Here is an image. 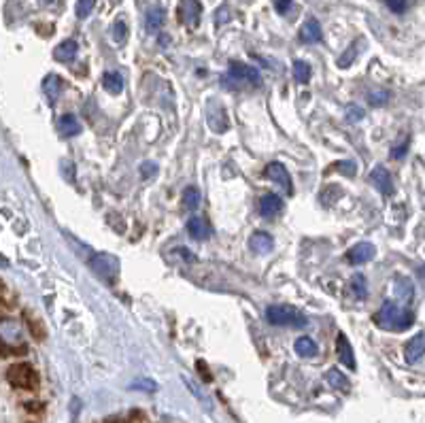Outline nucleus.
<instances>
[{
	"instance_id": "nucleus-25",
	"label": "nucleus",
	"mask_w": 425,
	"mask_h": 423,
	"mask_svg": "<svg viewBox=\"0 0 425 423\" xmlns=\"http://www.w3.org/2000/svg\"><path fill=\"white\" fill-rule=\"evenodd\" d=\"M328 383L334 387V389H338V391H349L351 389V383H349V379L338 370V368H332L330 372H328Z\"/></svg>"
},
{
	"instance_id": "nucleus-34",
	"label": "nucleus",
	"mask_w": 425,
	"mask_h": 423,
	"mask_svg": "<svg viewBox=\"0 0 425 423\" xmlns=\"http://www.w3.org/2000/svg\"><path fill=\"white\" fill-rule=\"evenodd\" d=\"M330 170H340V174H345V177H355V164L349 162V160L336 162Z\"/></svg>"
},
{
	"instance_id": "nucleus-2",
	"label": "nucleus",
	"mask_w": 425,
	"mask_h": 423,
	"mask_svg": "<svg viewBox=\"0 0 425 423\" xmlns=\"http://www.w3.org/2000/svg\"><path fill=\"white\" fill-rule=\"evenodd\" d=\"M228 83V85H234V88H241V85H247V88H260L262 85V77H260V71L249 66V64H243V62H230V68H228V75L226 79H222V83Z\"/></svg>"
},
{
	"instance_id": "nucleus-40",
	"label": "nucleus",
	"mask_w": 425,
	"mask_h": 423,
	"mask_svg": "<svg viewBox=\"0 0 425 423\" xmlns=\"http://www.w3.org/2000/svg\"><path fill=\"white\" fill-rule=\"evenodd\" d=\"M292 5H294L292 0H275V9H277L281 16H285V13L292 9Z\"/></svg>"
},
{
	"instance_id": "nucleus-9",
	"label": "nucleus",
	"mask_w": 425,
	"mask_h": 423,
	"mask_svg": "<svg viewBox=\"0 0 425 423\" xmlns=\"http://www.w3.org/2000/svg\"><path fill=\"white\" fill-rule=\"evenodd\" d=\"M206 121H208V126H210V130L212 132H226L228 130V113H226V109L224 107H220L217 102H210L208 105V109H206Z\"/></svg>"
},
{
	"instance_id": "nucleus-15",
	"label": "nucleus",
	"mask_w": 425,
	"mask_h": 423,
	"mask_svg": "<svg viewBox=\"0 0 425 423\" xmlns=\"http://www.w3.org/2000/svg\"><path fill=\"white\" fill-rule=\"evenodd\" d=\"M321 39H323V30H321V24L317 20H309L300 28V41L302 43L315 45V43H321Z\"/></svg>"
},
{
	"instance_id": "nucleus-42",
	"label": "nucleus",
	"mask_w": 425,
	"mask_h": 423,
	"mask_svg": "<svg viewBox=\"0 0 425 423\" xmlns=\"http://www.w3.org/2000/svg\"><path fill=\"white\" fill-rule=\"evenodd\" d=\"M198 370L202 372V379H204V381H210V372H208V368H204L202 362H198Z\"/></svg>"
},
{
	"instance_id": "nucleus-3",
	"label": "nucleus",
	"mask_w": 425,
	"mask_h": 423,
	"mask_svg": "<svg viewBox=\"0 0 425 423\" xmlns=\"http://www.w3.org/2000/svg\"><path fill=\"white\" fill-rule=\"evenodd\" d=\"M7 381H9L16 389H26V391H32V389L39 387V374H37V370H35L28 362L13 364V366L7 370Z\"/></svg>"
},
{
	"instance_id": "nucleus-33",
	"label": "nucleus",
	"mask_w": 425,
	"mask_h": 423,
	"mask_svg": "<svg viewBox=\"0 0 425 423\" xmlns=\"http://www.w3.org/2000/svg\"><path fill=\"white\" fill-rule=\"evenodd\" d=\"M364 117H366V111H364L359 105H349V107H347V121L357 124V121L364 119Z\"/></svg>"
},
{
	"instance_id": "nucleus-11",
	"label": "nucleus",
	"mask_w": 425,
	"mask_h": 423,
	"mask_svg": "<svg viewBox=\"0 0 425 423\" xmlns=\"http://www.w3.org/2000/svg\"><path fill=\"white\" fill-rule=\"evenodd\" d=\"M370 181L376 185V189H381L383 196H391L393 193V179L389 174V170L385 166H374L370 172Z\"/></svg>"
},
{
	"instance_id": "nucleus-29",
	"label": "nucleus",
	"mask_w": 425,
	"mask_h": 423,
	"mask_svg": "<svg viewBox=\"0 0 425 423\" xmlns=\"http://www.w3.org/2000/svg\"><path fill=\"white\" fill-rule=\"evenodd\" d=\"M357 45H359L357 41L351 43V45L347 47V52L338 58V66H340V68H349V66L353 64V60L357 58Z\"/></svg>"
},
{
	"instance_id": "nucleus-5",
	"label": "nucleus",
	"mask_w": 425,
	"mask_h": 423,
	"mask_svg": "<svg viewBox=\"0 0 425 423\" xmlns=\"http://www.w3.org/2000/svg\"><path fill=\"white\" fill-rule=\"evenodd\" d=\"M0 345L9 349L11 353L22 349L24 351V332L20 321L11 317H0Z\"/></svg>"
},
{
	"instance_id": "nucleus-38",
	"label": "nucleus",
	"mask_w": 425,
	"mask_h": 423,
	"mask_svg": "<svg viewBox=\"0 0 425 423\" xmlns=\"http://www.w3.org/2000/svg\"><path fill=\"white\" fill-rule=\"evenodd\" d=\"M132 389H143V391H155V383L153 381H149V379H138V381H134L132 385H130Z\"/></svg>"
},
{
	"instance_id": "nucleus-37",
	"label": "nucleus",
	"mask_w": 425,
	"mask_h": 423,
	"mask_svg": "<svg viewBox=\"0 0 425 423\" xmlns=\"http://www.w3.org/2000/svg\"><path fill=\"white\" fill-rule=\"evenodd\" d=\"M26 319H28V323H30L28 328H30L32 336H35V338H45V330L41 328V321H35L30 315H26Z\"/></svg>"
},
{
	"instance_id": "nucleus-21",
	"label": "nucleus",
	"mask_w": 425,
	"mask_h": 423,
	"mask_svg": "<svg viewBox=\"0 0 425 423\" xmlns=\"http://www.w3.org/2000/svg\"><path fill=\"white\" fill-rule=\"evenodd\" d=\"M102 85H104V90H107L109 94H115V96L124 92V79H121V75H119L117 71L104 73V75H102Z\"/></svg>"
},
{
	"instance_id": "nucleus-35",
	"label": "nucleus",
	"mask_w": 425,
	"mask_h": 423,
	"mask_svg": "<svg viewBox=\"0 0 425 423\" xmlns=\"http://www.w3.org/2000/svg\"><path fill=\"white\" fill-rule=\"evenodd\" d=\"M336 198H340V189L336 187V185H328V187H323V193H321V200L330 206V204H334L336 202Z\"/></svg>"
},
{
	"instance_id": "nucleus-26",
	"label": "nucleus",
	"mask_w": 425,
	"mask_h": 423,
	"mask_svg": "<svg viewBox=\"0 0 425 423\" xmlns=\"http://www.w3.org/2000/svg\"><path fill=\"white\" fill-rule=\"evenodd\" d=\"M351 292H353L355 298L366 300V296H368V285H366V277H364V275H355V277L351 279Z\"/></svg>"
},
{
	"instance_id": "nucleus-19",
	"label": "nucleus",
	"mask_w": 425,
	"mask_h": 423,
	"mask_svg": "<svg viewBox=\"0 0 425 423\" xmlns=\"http://www.w3.org/2000/svg\"><path fill=\"white\" fill-rule=\"evenodd\" d=\"M187 232H189L191 239L204 241V239L210 237V226H208L206 220H202V218H191V220L187 222Z\"/></svg>"
},
{
	"instance_id": "nucleus-4",
	"label": "nucleus",
	"mask_w": 425,
	"mask_h": 423,
	"mask_svg": "<svg viewBox=\"0 0 425 423\" xmlns=\"http://www.w3.org/2000/svg\"><path fill=\"white\" fill-rule=\"evenodd\" d=\"M266 319L273 326H292V328H304L306 317L294 309V306H268L266 309Z\"/></svg>"
},
{
	"instance_id": "nucleus-43",
	"label": "nucleus",
	"mask_w": 425,
	"mask_h": 423,
	"mask_svg": "<svg viewBox=\"0 0 425 423\" xmlns=\"http://www.w3.org/2000/svg\"><path fill=\"white\" fill-rule=\"evenodd\" d=\"M9 353H11L9 349H5L3 345H0V355H9Z\"/></svg>"
},
{
	"instance_id": "nucleus-10",
	"label": "nucleus",
	"mask_w": 425,
	"mask_h": 423,
	"mask_svg": "<svg viewBox=\"0 0 425 423\" xmlns=\"http://www.w3.org/2000/svg\"><path fill=\"white\" fill-rule=\"evenodd\" d=\"M374 256H376V247L372 243H357L347 251V262L353 266H359V264L370 262Z\"/></svg>"
},
{
	"instance_id": "nucleus-18",
	"label": "nucleus",
	"mask_w": 425,
	"mask_h": 423,
	"mask_svg": "<svg viewBox=\"0 0 425 423\" xmlns=\"http://www.w3.org/2000/svg\"><path fill=\"white\" fill-rule=\"evenodd\" d=\"M58 132H60V136H64V138L77 136V134H81V124L77 121L75 115H62L60 121H58Z\"/></svg>"
},
{
	"instance_id": "nucleus-20",
	"label": "nucleus",
	"mask_w": 425,
	"mask_h": 423,
	"mask_svg": "<svg viewBox=\"0 0 425 423\" xmlns=\"http://www.w3.org/2000/svg\"><path fill=\"white\" fill-rule=\"evenodd\" d=\"M164 20H166V13H164L162 7H153V9H149V13H147V22H145L147 32H151V35L160 32V28L164 26Z\"/></svg>"
},
{
	"instance_id": "nucleus-12",
	"label": "nucleus",
	"mask_w": 425,
	"mask_h": 423,
	"mask_svg": "<svg viewBox=\"0 0 425 423\" xmlns=\"http://www.w3.org/2000/svg\"><path fill=\"white\" fill-rule=\"evenodd\" d=\"M283 210V200L277 193H264L260 200V213L262 218H275Z\"/></svg>"
},
{
	"instance_id": "nucleus-7",
	"label": "nucleus",
	"mask_w": 425,
	"mask_h": 423,
	"mask_svg": "<svg viewBox=\"0 0 425 423\" xmlns=\"http://www.w3.org/2000/svg\"><path fill=\"white\" fill-rule=\"evenodd\" d=\"M176 16L181 20L183 26L187 28H196L200 24V16H202V7L198 0H181L179 3V9H176Z\"/></svg>"
},
{
	"instance_id": "nucleus-41",
	"label": "nucleus",
	"mask_w": 425,
	"mask_h": 423,
	"mask_svg": "<svg viewBox=\"0 0 425 423\" xmlns=\"http://www.w3.org/2000/svg\"><path fill=\"white\" fill-rule=\"evenodd\" d=\"M140 172H143L145 179H149V177H153V174L157 172V166H155L153 162H145V164L140 166Z\"/></svg>"
},
{
	"instance_id": "nucleus-16",
	"label": "nucleus",
	"mask_w": 425,
	"mask_h": 423,
	"mask_svg": "<svg viewBox=\"0 0 425 423\" xmlns=\"http://www.w3.org/2000/svg\"><path fill=\"white\" fill-rule=\"evenodd\" d=\"M249 247H251V251H256V254H270L273 251V247H275V241H273V237L268 234V232H256L251 239H249Z\"/></svg>"
},
{
	"instance_id": "nucleus-6",
	"label": "nucleus",
	"mask_w": 425,
	"mask_h": 423,
	"mask_svg": "<svg viewBox=\"0 0 425 423\" xmlns=\"http://www.w3.org/2000/svg\"><path fill=\"white\" fill-rule=\"evenodd\" d=\"M90 268L100 281L113 283L119 275V260L113 254H96L90 260Z\"/></svg>"
},
{
	"instance_id": "nucleus-22",
	"label": "nucleus",
	"mask_w": 425,
	"mask_h": 423,
	"mask_svg": "<svg viewBox=\"0 0 425 423\" xmlns=\"http://www.w3.org/2000/svg\"><path fill=\"white\" fill-rule=\"evenodd\" d=\"M62 88H64V83H62V79H60L58 75H47L45 81H43V90H45V94H47V98H49L52 102L60 98Z\"/></svg>"
},
{
	"instance_id": "nucleus-39",
	"label": "nucleus",
	"mask_w": 425,
	"mask_h": 423,
	"mask_svg": "<svg viewBox=\"0 0 425 423\" xmlns=\"http://www.w3.org/2000/svg\"><path fill=\"white\" fill-rule=\"evenodd\" d=\"M406 151H408V138H402L393 149H391V157H404L406 155Z\"/></svg>"
},
{
	"instance_id": "nucleus-24",
	"label": "nucleus",
	"mask_w": 425,
	"mask_h": 423,
	"mask_svg": "<svg viewBox=\"0 0 425 423\" xmlns=\"http://www.w3.org/2000/svg\"><path fill=\"white\" fill-rule=\"evenodd\" d=\"M395 290H397V298L402 300V302H412V292H414V287H412V283H410V279H406V277H397L395 279Z\"/></svg>"
},
{
	"instance_id": "nucleus-36",
	"label": "nucleus",
	"mask_w": 425,
	"mask_h": 423,
	"mask_svg": "<svg viewBox=\"0 0 425 423\" xmlns=\"http://www.w3.org/2000/svg\"><path fill=\"white\" fill-rule=\"evenodd\" d=\"M385 5L393 13H404L408 9V0H385Z\"/></svg>"
},
{
	"instance_id": "nucleus-1",
	"label": "nucleus",
	"mask_w": 425,
	"mask_h": 423,
	"mask_svg": "<svg viewBox=\"0 0 425 423\" xmlns=\"http://www.w3.org/2000/svg\"><path fill=\"white\" fill-rule=\"evenodd\" d=\"M374 321L389 332H404L414 323V313L410 309H402L397 304H393L391 300L383 302V306L378 309V313L374 315Z\"/></svg>"
},
{
	"instance_id": "nucleus-27",
	"label": "nucleus",
	"mask_w": 425,
	"mask_h": 423,
	"mask_svg": "<svg viewBox=\"0 0 425 423\" xmlns=\"http://www.w3.org/2000/svg\"><path fill=\"white\" fill-rule=\"evenodd\" d=\"M200 204V191L196 187H185L183 191V206L189 208V210H196Z\"/></svg>"
},
{
	"instance_id": "nucleus-14",
	"label": "nucleus",
	"mask_w": 425,
	"mask_h": 423,
	"mask_svg": "<svg viewBox=\"0 0 425 423\" xmlns=\"http://www.w3.org/2000/svg\"><path fill=\"white\" fill-rule=\"evenodd\" d=\"M336 351H338L340 362H342L347 368H351V370L357 368V366H355V353H353V347H351V342H349V338H347L345 334H338V338H336Z\"/></svg>"
},
{
	"instance_id": "nucleus-44",
	"label": "nucleus",
	"mask_w": 425,
	"mask_h": 423,
	"mask_svg": "<svg viewBox=\"0 0 425 423\" xmlns=\"http://www.w3.org/2000/svg\"><path fill=\"white\" fill-rule=\"evenodd\" d=\"M54 3V0H41V5H52Z\"/></svg>"
},
{
	"instance_id": "nucleus-8",
	"label": "nucleus",
	"mask_w": 425,
	"mask_h": 423,
	"mask_svg": "<svg viewBox=\"0 0 425 423\" xmlns=\"http://www.w3.org/2000/svg\"><path fill=\"white\" fill-rule=\"evenodd\" d=\"M266 177H268L275 185H279L285 193H294L292 177H289V172H287V168H285L283 164H279V162L268 164V166H266Z\"/></svg>"
},
{
	"instance_id": "nucleus-17",
	"label": "nucleus",
	"mask_w": 425,
	"mask_h": 423,
	"mask_svg": "<svg viewBox=\"0 0 425 423\" xmlns=\"http://www.w3.org/2000/svg\"><path fill=\"white\" fill-rule=\"evenodd\" d=\"M77 41H73V39H66V41H62L56 49H54V58L58 60V62H73L75 60V56H77Z\"/></svg>"
},
{
	"instance_id": "nucleus-31",
	"label": "nucleus",
	"mask_w": 425,
	"mask_h": 423,
	"mask_svg": "<svg viewBox=\"0 0 425 423\" xmlns=\"http://www.w3.org/2000/svg\"><path fill=\"white\" fill-rule=\"evenodd\" d=\"M389 92L387 90H376V92H370L368 94V102L372 105V107H383V105H387V100H389Z\"/></svg>"
},
{
	"instance_id": "nucleus-28",
	"label": "nucleus",
	"mask_w": 425,
	"mask_h": 423,
	"mask_svg": "<svg viewBox=\"0 0 425 423\" xmlns=\"http://www.w3.org/2000/svg\"><path fill=\"white\" fill-rule=\"evenodd\" d=\"M294 77H296L298 83H309V81H311V66H309L306 62L298 60V62L294 64Z\"/></svg>"
},
{
	"instance_id": "nucleus-30",
	"label": "nucleus",
	"mask_w": 425,
	"mask_h": 423,
	"mask_svg": "<svg viewBox=\"0 0 425 423\" xmlns=\"http://www.w3.org/2000/svg\"><path fill=\"white\" fill-rule=\"evenodd\" d=\"M96 7V0H77V7H75V13L79 20H85Z\"/></svg>"
},
{
	"instance_id": "nucleus-23",
	"label": "nucleus",
	"mask_w": 425,
	"mask_h": 423,
	"mask_svg": "<svg viewBox=\"0 0 425 423\" xmlns=\"http://www.w3.org/2000/svg\"><path fill=\"white\" fill-rule=\"evenodd\" d=\"M294 349H296V353L300 355V357H315L317 355V342L313 340V338H309V336H302V338H298L296 340V345H294Z\"/></svg>"
},
{
	"instance_id": "nucleus-32",
	"label": "nucleus",
	"mask_w": 425,
	"mask_h": 423,
	"mask_svg": "<svg viewBox=\"0 0 425 423\" xmlns=\"http://www.w3.org/2000/svg\"><path fill=\"white\" fill-rule=\"evenodd\" d=\"M126 37H128V26H126L124 20H117V22L113 24V41H115V43H124Z\"/></svg>"
},
{
	"instance_id": "nucleus-13",
	"label": "nucleus",
	"mask_w": 425,
	"mask_h": 423,
	"mask_svg": "<svg viewBox=\"0 0 425 423\" xmlns=\"http://www.w3.org/2000/svg\"><path fill=\"white\" fill-rule=\"evenodd\" d=\"M423 332H417L404 347V357L408 364H417L423 357Z\"/></svg>"
}]
</instances>
